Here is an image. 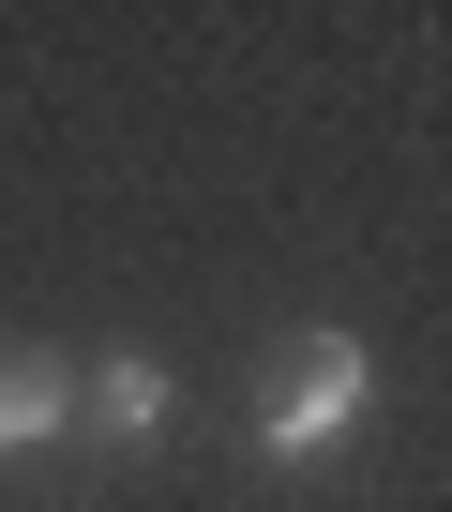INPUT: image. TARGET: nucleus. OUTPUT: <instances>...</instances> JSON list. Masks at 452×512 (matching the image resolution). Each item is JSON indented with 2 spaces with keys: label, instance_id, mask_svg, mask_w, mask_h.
Listing matches in <instances>:
<instances>
[{
  "label": "nucleus",
  "instance_id": "obj_2",
  "mask_svg": "<svg viewBox=\"0 0 452 512\" xmlns=\"http://www.w3.org/2000/svg\"><path fill=\"white\" fill-rule=\"evenodd\" d=\"M76 422H91L106 452H166V422H181V392H166V362H151V347H106V362L76 377Z\"/></svg>",
  "mask_w": 452,
  "mask_h": 512
},
{
  "label": "nucleus",
  "instance_id": "obj_1",
  "mask_svg": "<svg viewBox=\"0 0 452 512\" xmlns=\"http://www.w3.org/2000/svg\"><path fill=\"white\" fill-rule=\"evenodd\" d=\"M362 407H377V347H362L347 317H302L287 362H272V392H257V467H317V452H347Z\"/></svg>",
  "mask_w": 452,
  "mask_h": 512
},
{
  "label": "nucleus",
  "instance_id": "obj_3",
  "mask_svg": "<svg viewBox=\"0 0 452 512\" xmlns=\"http://www.w3.org/2000/svg\"><path fill=\"white\" fill-rule=\"evenodd\" d=\"M76 437V377L46 362V347H0V467H31V452H61Z\"/></svg>",
  "mask_w": 452,
  "mask_h": 512
}]
</instances>
